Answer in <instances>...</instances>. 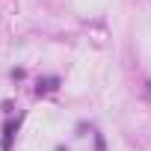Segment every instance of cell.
<instances>
[{"mask_svg": "<svg viewBox=\"0 0 151 151\" xmlns=\"http://www.w3.org/2000/svg\"><path fill=\"white\" fill-rule=\"evenodd\" d=\"M53 86H56V77H50V80H45V83L39 80V95H42V92H47V89H53Z\"/></svg>", "mask_w": 151, "mask_h": 151, "instance_id": "cell-2", "label": "cell"}, {"mask_svg": "<svg viewBox=\"0 0 151 151\" xmlns=\"http://www.w3.org/2000/svg\"><path fill=\"white\" fill-rule=\"evenodd\" d=\"M15 127H18V122H9L3 127V151H12V133H15Z\"/></svg>", "mask_w": 151, "mask_h": 151, "instance_id": "cell-1", "label": "cell"}]
</instances>
